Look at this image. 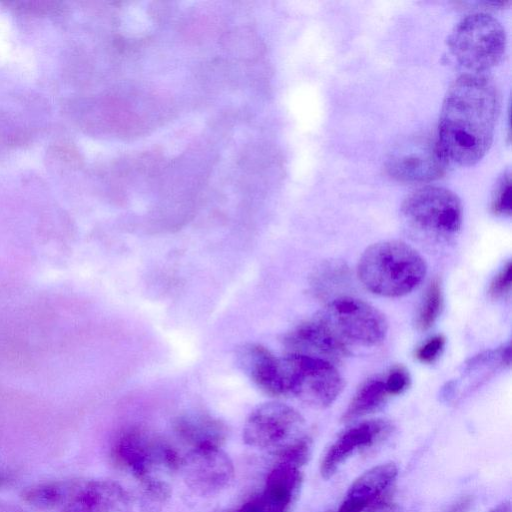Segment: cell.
<instances>
[{"instance_id": "cell-1", "label": "cell", "mask_w": 512, "mask_h": 512, "mask_svg": "<svg viewBox=\"0 0 512 512\" xmlns=\"http://www.w3.org/2000/svg\"><path fill=\"white\" fill-rule=\"evenodd\" d=\"M500 110L495 84L480 73L458 77L448 88L436 136L447 162L472 166L489 151Z\"/></svg>"}, {"instance_id": "cell-2", "label": "cell", "mask_w": 512, "mask_h": 512, "mask_svg": "<svg viewBox=\"0 0 512 512\" xmlns=\"http://www.w3.org/2000/svg\"><path fill=\"white\" fill-rule=\"evenodd\" d=\"M423 257L410 245L399 240L374 243L362 253L357 273L366 289L384 297L410 293L426 274Z\"/></svg>"}, {"instance_id": "cell-3", "label": "cell", "mask_w": 512, "mask_h": 512, "mask_svg": "<svg viewBox=\"0 0 512 512\" xmlns=\"http://www.w3.org/2000/svg\"><path fill=\"white\" fill-rule=\"evenodd\" d=\"M448 45L462 66L480 73L500 63L506 50V34L501 23L491 14L475 12L455 25Z\"/></svg>"}, {"instance_id": "cell-4", "label": "cell", "mask_w": 512, "mask_h": 512, "mask_svg": "<svg viewBox=\"0 0 512 512\" xmlns=\"http://www.w3.org/2000/svg\"><path fill=\"white\" fill-rule=\"evenodd\" d=\"M283 396L291 395L315 408L330 406L343 389V379L333 363L287 353L280 358Z\"/></svg>"}, {"instance_id": "cell-5", "label": "cell", "mask_w": 512, "mask_h": 512, "mask_svg": "<svg viewBox=\"0 0 512 512\" xmlns=\"http://www.w3.org/2000/svg\"><path fill=\"white\" fill-rule=\"evenodd\" d=\"M306 437L302 415L293 407L276 401L254 408L242 431L247 446L278 457Z\"/></svg>"}, {"instance_id": "cell-6", "label": "cell", "mask_w": 512, "mask_h": 512, "mask_svg": "<svg viewBox=\"0 0 512 512\" xmlns=\"http://www.w3.org/2000/svg\"><path fill=\"white\" fill-rule=\"evenodd\" d=\"M112 456L137 482L178 470L181 459L165 441L141 428L124 431L114 443Z\"/></svg>"}, {"instance_id": "cell-7", "label": "cell", "mask_w": 512, "mask_h": 512, "mask_svg": "<svg viewBox=\"0 0 512 512\" xmlns=\"http://www.w3.org/2000/svg\"><path fill=\"white\" fill-rule=\"evenodd\" d=\"M401 212L411 227L436 237L454 235L462 223L460 199L451 190L439 186H424L410 193L402 203Z\"/></svg>"}, {"instance_id": "cell-8", "label": "cell", "mask_w": 512, "mask_h": 512, "mask_svg": "<svg viewBox=\"0 0 512 512\" xmlns=\"http://www.w3.org/2000/svg\"><path fill=\"white\" fill-rule=\"evenodd\" d=\"M317 317L346 345H377L388 331L387 320L378 309L353 297L330 301Z\"/></svg>"}, {"instance_id": "cell-9", "label": "cell", "mask_w": 512, "mask_h": 512, "mask_svg": "<svg viewBox=\"0 0 512 512\" xmlns=\"http://www.w3.org/2000/svg\"><path fill=\"white\" fill-rule=\"evenodd\" d=\"M447 163L436 138L421 134L410 136L392 148L386 170L399 182L428 183L445 173Z\"/></svg>"}, {"instance_id": "cell-10", "label": "cell", "mask_w": 512, "mask_h": 512, "mask_svg": "<svg viewBox=\"0 0 512 512\" xmlns=\"http://www.w3.org/2000/svg\"><path fill=\"white\" fill-rule=\"evenodd\" d=\"M178 471L186 487L201 497L222 493L235 478L232 459L217 445L193 447L181 457Z\"/></svg>"}, {"instance_id": "cell-11", "label": "cell", "mask_w": 512, "mask_h": 512, "mask_svg": "<svg viewBox=\"0 0 512 512\" xmlns=\"http://www.w3.org/2000/svg\"><path fill=\"white\" fill-rule=\"evenodd\" d=\"M133 496L111 479H77L60 512H134Z\"/></svg>"}, {"instance_id": "cell-12", "label": "cell", "mask_w": 512, "mask_h": 512, "mask_svg": "<svg viewBox=\"0 0 512 512\" xmlns=\"http://www.w3.org/2000/svg\"><path fill=\"white\" fill-rule=\"evenodd\" d=\"M283 342L288 353L319 358L331 363L349 354L347 345L317 316L295 326L285 335Z\"/></svg>"}, {"instance_id": "cell-13", "label": "cell", "mask_w": 512, "mask_h": 512, "mask_svg": "<svg viewBox=\"0 0 512 512\" xmlns=\"http://www.w3.org/2000/svg\"><path fill=\"white\" fill-rule=\"evenodd\" d=\"M389 423L382 419L361 422L341 434L323 457L320 472L329 479L338 467L356 450L374 444L389 429Z\"/></svg>"}, {"instance_id": "cell-14", "label": "cell", "mask_w": 512, "mask_h": 512, "mask_svg": "<svg viewBox=\"0 0 512 512\" xmlns=\"http://www.w3.org/2000/svg\"><path fill=\"white\" fill-rule=\"evenodd\" d=\"M237 362L242 371L263 392L283 396L280 358L266 347L247 343L237 351Z\"/></svg>"}, {"instance_id": "cell-15", "label": "cell", "mask_w": 512, "mask_h": 512, "mask_svg": "<svg viewBox=\"0 0 512 512\" xmlns=\"http://www.w3.org/2000/svg\"><path fill=\"white\" fill-rule=\"evenodd\" d=\"M397 473L394 463L380 464L364 472L352 483L337 512H366L390 490Z\"/></svg>"}, {"instance_id": "cell-16", "label": "cell", "mask_w": 512, "mask_h": 512, "mask_svg": "<svg viewBox=\"0 0 512 512\" xmlns=\"http://www.w3.org/2000/svg\"><path fill=\"white\" fill-rule=\"evenodd\" d=\"M174 426L179 436L193 444V447L220 446L226 436V427L219 419L201 412L179 416Z\"/></svg>"}, {"instance_id": "cell-17", "label": "cell", "mask_w": 512, "mask_h": 512, "mask_svg": "<svg viewBox=\"0 0 512 512\" xmlns=\"http://www.w3.org/2000/svg\"><path fill=\"white\" fill-rule=\"evenodd\" d=\"M302 482L300 467L280 461L268 474L263 490L269 499L290 508Z\"/></svg>"}, {"instance_id": "cell-18", "label": "cell", "mask_w": 512, "mask_h": 512, "mask_svg": "<svg viewBox=\"0 0 512 512\" xmlns=\"http://www.w3.org/2000/svg\"><path fill=\"white\" fill-rule=\"evenodd\" d=\"M77 479L54 480L26 487L21 492L22 500L42 511L59 512L66 504Z\"/></svg>"}, {"instance_id": "cell-19", "label": "cell", "mask_w": 512, "mask_h": 512, "mask_svg": "<svg viewBox=\"0 0 512 512\" xmlns=\"http://www.w3.org/2000/svg\"><path fill=\"white\" fill-rule=\"evenodd\" d=\"M389 396L384 378L375 377L365 381L351 399L343 421L354 420L379 408Z\"/></svg>"}, {"instance_id": "cell-20", "label": "cell", "mask_w": 512, "mask_h": 512, "mask_svg": "<svg viewBox=\"0 0 512 512\" xmlns=\"http://www.w3.org/2000/svg\"><path fill=\"white\" fill-rule=\"evenodd\" d=\"M171 497V488L162 478H150L138 482L134 500L140 512H161Z\"/></svg>"}, {"instance_id": "cell-21", "label": "cell", "mask_w": 512, "mask_h": 512, "mask_svg": "<svg viewBox=\"0 0 512 512\" xmlns=\"http://www.w3.org/2000/svg\"><path fill=\"white\" fill-rule=\"evenodd\" d=\"M443 304L441 283L438 279L430 282L419 307L416 325L420 330L429 329L437 320Z\"/></svg>"}, {"instance_id": "cell-22", "label": "cell", "mask_w": 512, "mask_h": 512, "mask_svg": "<svg viewBox=\"0 0 512 512\" xmlns=\"http://www.w3.org/2000/svg\"><path fill=\"white\" fill-rule=\"evenodd\" d=\"M492 210L497 215L511 214V178L504 172L498 179L492 197Z\"/></svg>"}, {"instance_id": "cell-23", "label": "cell", "mask_w": 512, "mask_h": 512, "mask_svg": "<svg viewBox=\"0 0 512 512\" xmlns=\"http://www.w3.org/2000/svg\"><path fill=\"white\" fill-rule=\"evenodd\" d=\"M288 510V508L277 504L260 492L245 502L235 512H288Z\"/></svg>"}, {"instance_id": "cell-24", "label": "cell", "mask_w": 512, "mask_h": 512, "mask_svg": "<svg viewBox=\"0 0 512 512\" xmlns=\"http://www.w3.org/2000/svg\"><path fill=\"white\" fill-rule=\"evenodd\" d=\"M512 265L508 261L506 265L495 275L489 286V294L494 298L507 295L511 290Z\"/></svg>"}, {"instance_id": "cell-25", "label": "cell", "mask_w": 512, "mask_h": 512, "mask_svg": "<svg viewBox=\"0 0 512 512\" xmlns=\"http://www.w3.org/2000/svg\"><path fill=\"white\" fill-rule=\"evenodd\" d=\"M384 383L389 395H398L408 388L410 376L405 368L395 367L386 375Z\"/></svg>"}, {"instance_id": "cell-26", "label": "cell", "mask_w": 512, "mask_h": 512, "mask_svg": "<svg viewBox=\"0 0 512 512\" xmlns=\"http://www.w3.org/2000/svg\"><path fill=\"white\" fill-rule=\"evenodd\" d=\"M444 344V336H433L416 350L415 357L422 363H431L439 356Z\"/></svg>"}, {"instance_id": "cell-27", "label": "cell", "mask_w": 512, "mask_h": 512, "mask_svg": "<svg viewBox=\"0 0 512 512\" xmlns=\"http://www.w3.org/2000/svg\"><path fill=\"white\" fill-rule=\"evenodd\" d=\"M14 482V473L6 468L0 467V489L10 487Z\"/></svg>"}, {"instance_id": "cell-28", "label": "cell", "mask_w": 512, "mask_h": 512, "mask_svg": "<svg viewBox=\"0 0 512 512\" xmlns=\"http://www.w3.org/2000/svg\"><path fill=\"white\" fill-rule=\"evenodd\" d=\"M0 512H25L21 507L7 503L0 502Z\"/></svg>"}, {"instance_id": "cell-29", "label": "cell", "mask_w": 512, "mask_h": 512, "mask_svg": "<svg viewBox=\"0 0 512 512\" xmlns=\"http://www.w3.org/2000/svg\"><path fill=\"white\" fill-rule=\"evenodd\" d=\"M489 512H512L511 503L509 501L502 502Z\"/></svg>"}]
</instances>
